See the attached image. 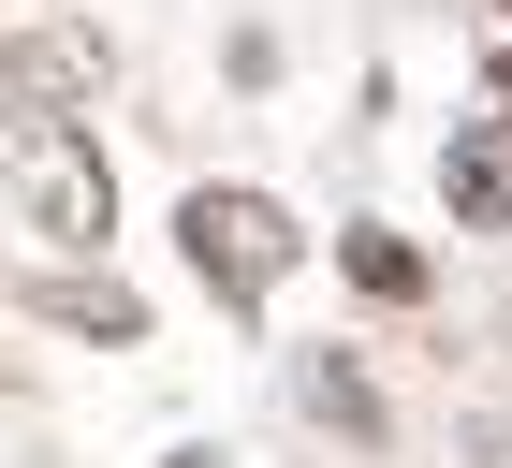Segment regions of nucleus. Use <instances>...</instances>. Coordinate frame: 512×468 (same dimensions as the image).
Here are the masks:
<instances>
[{"mask_svg":"<svg viewBox=\"0 0 512 468\" xmlns=\"http://www.w3.org/2000/svg\"><path fill=\"white\" fill-rule=\"evenodd\" d=\"M0 205L44 234V249H103L118 234V161L88 117H0Z\"/></svg>","mask_w":512,"mask_h":468,"instance_id":"f257e3e1","label":"nucleus"},{"mask_svg":"<svg viewBox=\"0 0 512 468\" xmlns=\"http://www.w3.org/2000/svg\"><path fill=\"white\" fill-rule=\"evenodd\" d=\"M176 249H191V278H205L235 322H264V308H278V278L308 264V220H293L278 191H235V176H205V191L176 205Z\"/></svg>","mask_w":512,"mask_h":468,"instance_id":"f03ea898","label":"nucleus"},{"mask_svg":"<svg viewBox=\"0 0 512 468\" xmlns=\"http://www.w3.org/2000/svg\"><path fill=\"white\" fill-rule=\"evenodd\" d=\"M118 88V44L88 30V15H30V30H0V117H88Z\"/></svg>","mask_w":512,"mask_h":468,"instance_id":"7ed1b4c3","label":"nucleus"},{"mask_svg":"<svg viewBox=\"0 0 512 468\" xmlns=\"http://www.w3.org/2000/svg\"><path fill=\"white\" fill-rule=\"evenodd\" d=\"M439 191H454V220L512 234V132H454V147H439Z\"/></svg>","mask_w":512,"mask_h":468,"instance_id":"20e7f679","label":"nucleus"},{"mask_svg":"<svg viewBox=\"0 0 512 468\" xmlns=\"http://www.w3.org/2000/svg\"><path fill=\"white\" fill-rule=\"evenodd\" d=\"M293 395H308V410H322L337 439H381V381H366L352 351H308V381H293Z\"/></svg>","mask_w":512,"mask_h":468,"instance_id":"39448f33","label":"nucleus"},{"mask_svg":"<svg viewBox=\"0 0 512 468\" xmlns=\"http://www.w3.org/2000/svg\"><path fill=\"white\" fill-rule=\"evenodd\" d=\"M337 264H352L381 308H425V249H410V234H337Z\"/></svg>","mask_w":512,"mask_h":468,"instance_id":"423d86ee","label":"nucleus"},{"mask_svg":"<svg viewBox=\"0 0 512 468\" xmlns=\"http://www.w3.org/2000/svg\"><path fill=\"white\" fill-rule=\"evenodd\" d=\"M44 322H74V337H147V308H132V293H118V278H59V293H44Z\"/></svg>","mask_w":512,"mask_h":468,"instance_id":"0eeeda50","label":"nucleus"},{"mask_svg":"<svg viewBox=\"0 0 512 468\" xmlns=\"http://www.w3.org/2000/svg\"><path fill=\"white\" fill-rule=\"evenodd\" d=\"M498 132H512V59H498Z\"/></svg>","mask_w":512,"mask_h":468,"instance_id":"6e6552de","label":"nucleus"},{"mask_svg":"<svg viewBox=\"0 0 512 468\" xmlns=\"http://www.w3.org/2000/svg\"><path fill=\"white\" fill-rule=\"evenodd\" d=\"M498 337H512V322H498Z\"/></svg>","mask_w":512,"mask_h":468,"instance_id":"1a4fd4ad","label":"nucleus"}]
</instances>
